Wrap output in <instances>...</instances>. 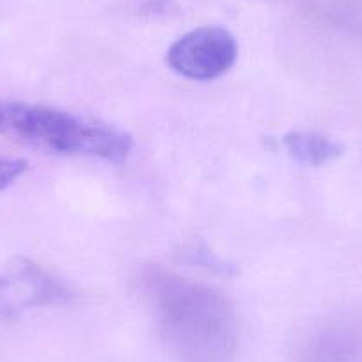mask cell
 I'll use <instances>...</instances> for the list:
<instances>
[{"instance_id": "obj_6", "label": "cell", "mask_w": 362, "mask_h": 362, "mask_svg": "<svg viewBox=\"0 0 362 362\" xmlns=\"http://www.w3.org/2000/svg\"><path fill=\"white\" fill-rule=\"evenodd\" d=\"M29 169V162L23 158L0 156V192L8 190Z\"/></svg>"}, {"instance_id": "obj_5", "label": "cell", "mask_w": 362, "mask_h": 362, "mask_svg": "<svg viewBox=\"0 0 362 362\" xmlns=\"http://www.w3.org/2000/svg\"><path fill=\"white\" fill-rule=\"evenodd\" d=\"M288 156L300 165L322 167L344 155V144L320 132L293 130L281 139Z\"/></svg>"}, {"instance_id": "obj_3", "label": "cell", "mask_w": 362, "mask_h": 362, "mask_svg": "<svg viewBox=\"0 0 362 362\" xmlns=\"http://www.w3.org/2000/svg\"><path fill=\"white\" fill-rule=\"evenodd\" d=\"M238 59L236 37L224 27L204 25L177 37L165 54V62L177 75L210 82L226 75Z\"/></svg>"}, {"instance_id": "obj_2", "label": "cell", "mask_w": 362, "mask_h": 362, "mask_svg": "<svg viewBox=\"0 0 362 362\" xmlns=\"http://www.w3.org/2000/svg\"><path fill=\"white\" fill-rule=\"evenodd\" d=\"M0 134L48 155L90 156L121 163L134 149L123 128L37 103L0 100Z\"/></svg>"}, {"instance_id": "obj_4", "label": "cell", "mask_w": 362, "mask_h": 362, "mask_svg": "<svg viewBox=\"0 0 362 362\" xmlns=\"http://www.w3.org/2000/svg\"><path fill=\"white\" fill-rule=\"evenodd\" d=\"M69 288L27 257H16L0 270V316L15 318L29 309L69 300Z\"/></svg>"}, {"instance_id": "obj_1", "label": "cell", "mask_w": 362, "mask_h": 362, "mask_svg": "<svg viewBox=\"0 0 362 362\" xmlns=\"http://www.w3.org/2000/svg\"><path fill=\"white\" fill-rule=\"evenodd\" d=\"M146 284L160 334L180 362L235 361V311L221 291L165 270L149 272Z\"/></svg>"}]
</instances>
